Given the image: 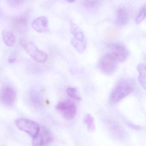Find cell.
Returning a JSON list of instances; mask_svg holds the SVG:
<instances>
[{"mask_svg":"<svg viewBox=\"0 0 146 146\" xmlns=\"http://www.w3.org/2000/svg\"><path fill=\"white\" fill-rule=\"evenodd\" d=\"M134 86L128 80H123L117 83L110 96V103L111 104H117L133 92Z\"/></svg>","mask_w":146,"mask_h":146,"instance_id":"cell-1","label":"cell"},{"mask_svg":"<svg viewBox=\"0 0 146 146\" xmlns=\"http://www.w3.org/2000/svg\"><path fill=\"white\" fill-rule=\"evenodd\" d=\"M20 42L27 53L36 62L44 63L48 60L47 54L44 51L38 49L35 44L31 41L23 38L20 39Z\"/></svg>","mask_w":146,"mask_h":146,"instance_id":"cell-2","label":"cell"},{"mask_svg":"<svg viewBox=\"0 0 146 146\" xmlns=\"http://www.w3.org/2000/svg\"><path fill=\"white\" fill-rule=\"evenodd\" d=\"M119 62L110 53L104 56L99 63L100 71L106 74L111 75L117 69Z\"/></svg>","mask_w":146,"mask_h":146,"instance_id":"cell-3","label":"cell"},{"mask_svg":"<svg viewBox=\"0 0 146 146\" xmlns=\"http://www.w3.org/2000/svg\"><path fill=\"white\" fill-rule=\"evenodd\" d=\"M15 124L20 130L27 133L33 138L37 134L40 129L38 123L26 118H18L15 121Z\"/></svg>","mask_w":146,"mask_h":146,"instance_id":"cell-4","label":"cell"},{"mask_svg":"<svg viewBox=\"0 0 146 146\" xmlns=\"http://www.w3.org/2000/svg\"><path fill=\"white\" fill-rule=\"evenodd\" d=\"M56 109L61 115L67 120H72L74 118L77 113L76 105L70 100L59 102L56 105Z\"/></svg>","mask_w":146,"mask_h":146,"instance_id":"cell-5","label":"cell"},{"mask_svg":"<svg viewBox=\"0 0 146 146\" xmlns=\"http://www.w3.org/2000/svg\"><path fill=\"white\" fill-rule=\"evenodd\" d=\"M53 135L46 127H40L37 134L33 137V146H48L53 140Z\"/></svg>","mask_w":146,"mask_h":146,"instance_id":"cell-6","label":"cell"},{"mask_svg":"<svg viewBox=\"0 0 146 146\" xmlns=\"http://www.w3.org/2000/svg\"><path fill=\"white\" fill-rule=\"evenodd\" d=\"M110 54L112 55L119 62H123L128 57V52L127 49L118 43L110 44L108 46Z\"/></svg>","mask_w":146,"mask_h":146,"instance_id":"cell-7","label":"cell"},{"mask_svg":"<svg viewBox=\"0 0 146 146\" xmlns=\"http://www.w3.org/2000/svg\"><path fill=\"white\" fill-rule=\"evenodd\" d=\"M16 93L10 86H5L2 88L0 92V99L4 104L8 106L13 105L16 99Z\"/></svg>","mask_w":146,"mask_h":146,"instance_id":"cell-8","label":"cell"},{"mask_svg":"<svg viewBox=\"0 0 146 146\" xmlns=\"http://www.w3.org/2000/svg\"><path fill=\"white\" fill-rule=\"evenodd\" d=\"M11 26L14 30L21 33L26 32L28 29V15H22L13 18Z\"/></svg>","mask_w":146,"mask_h":146,"instance_id":"cell-9","label":"cell"},{"mask_svg":"<svg viewBox=\"0 0 146 146\" xmlns=\"http://www.w3.org/2000/svg\"><path fill=\"white\" fill-rule=\"evenodd\" d=\"M48 21L47 17L41 16L36 18L33 22V28L37 32L39 33L47 32L49 31Z\"/></svg>","mask_w":146,"mask_h":146,"instance_id":"cell-10","label":"cell"},{"mask_svg":"<svg viewBox=\"0 0 146 146\" xmlns=\"http://www.w3.org/2000/svg\"><path fill=\"white\" fill-rule=\"evenodd\" d=\"M29 100L32 106L37 109H41L43 106L44 102L40 94L35 91L31 90L29 93Z\"/></svg>","mask_w":146,"mask_h":146,"instance_id":"cell-11","label":"cell"},{"mask_svg":"<svg viewBox=\"0 0 146 146\" xmlns=\"http://www.w3.org/2000/svg\"><path fill=\"white\" fill-rule=\"evenodd\" d=\"M1 34L3 40L6 46L12 47L15 45L16 42V36L12 31L5 29L3 30Z\"/></svg>","mask_w":146,"mask_h":146,"instance_id":"cell-12","label":"cell"},{"mask_svg":"<svg viewBox=\"0 0 146 146\" xmlns=\"http://www.w3.org/2000/svg\"><path fill=\"white\" fill-rule=\"evenodd\" d=\"M70 31L73 36V38L83 42H86L83 31L73 21H70Z\"/></svg>","mask_w":146,"mask_h":146,"instance_id":"cell-13","label":"cell"},{"mask_svg":"<svg viewBox=\"0 0 146 146\" xmlns=\"http://www.w3.org/2000/svg\"><path fill=\"white\" fill-rule=\"evenodd\" d=\"M128 19V15L126 9L123 7L119 9L117 13V25L119 26L124 25L127 23Z\"/></svg>","mask_w":146,"mask_h":146,"instance_id":"cell-14","label":"cell"},{"mask_svg":"<svg viewBox=\"0 0 146 146\" xmlns=\"http://www.w3.org/2000/svg\"><path fill=\"white\" fill-rule=\"evenodd\" d=\"M137 68L139 73V82L141 87L146 90V66L141 63L137 66Z\"/></svg>","mask_w":146,"mask_h":146,"instance_id":"cell-15","label":"cell"},{"mask_svg":"<svg viewBox=\"0 0 146 146\" xmlns=\"http://www.w3.org/2000/svg\"><path fill=\"white\" fill-rule=\"evenodd\" d=\"M84 123L87 128L88 130L90 133H93L95 130V123L93 117L89 114H86L83 119Z\"/></svg>","mask_w":146,"mask_h":146,"instance_id":"cell-16","label":"cell"},{"mask_svg":"<svg viewBox=\"0 0 146 146\" xmlns=\"http://www.w3.org/2000/svg\"><path fill=\"white\" fill-rule=\"evenodd\" d=\"M71 42L74 48L78 53H82L84 52L86 48V42H83L72 38Z\"/></svg>","mask_w":146,"mask_h":146,"instance_id":"cell-17","label":"cell"},{"mask_svg":"<svg viewBox=\"0 0 146 146\" xmlns=\"http://www.w3.org/2000/svg\"><path fill=\"white\" fill-rule=\"evenodd\" d=\"M67 93L68 96L78 101L81 100L80 97L78 94L76 88L74 87L68 88L67 89Z\"/></svg>","mask_w":146,"mask_h":146,"instance_id":"cell-18","label":"cell"},{"mask_svg":"<svg viewBox=\"0 0 146 146\" xmlns=\"http://www.w3.org/2000/svg\"><path fill=\"white\" fill-rule=\"evenodd\" d=\"M111 126V129L112 130V132L114 134L116 135L117 137L119 138H121L123 137L124 134L123 133V132L122 129L119 127V126L117 125L116 124L113 123Z\"/></svg>","mask_w":146,"mask_h":146,"instance_id":"cell-19","label":"cell"},{"mask_svg":"<svg viewBox=\"0 0 146 146\" xmlns=\"http://www.w3.org/2000/svg\"><path fill=\"white\" fill-rule=\"evenodd\" d=\"M146 17V4L143 6L142 8L136 17L135 22L136 24H139L142 22Z\"/></svg>","mask_w":146,"mask_h":146,"instance_id":"cell-20","label":"cell"},{"mask_svg":"<svg viewBox=\"0 0 146 146\" xmlns=\"http://www.w3.org/2000/svg\"><path fill=\"white\" fill-rule=\"evenodd\" d=\"M26 0H7L8 4L12 7H19L23 4Z\"/></svg>","mask_w":146,"mask_h":146,"instance_id":"cell-21","label":"cell"},{"mask_svg":"<svg viewBox=\"0 0 146 146\" xmlns=\"http://www.w3.org/2000/svg\"><path fill=\"white\" fill-rule=\"evenodd\" d=\"M17 59V56L15 53H13L9 56L8 59V62L9 63H13L16 61Z\"/></svg>","mask_w":146,"mask_h":146,"instance_id":"cell-22","label":"cell"},{"mask_svg":"<svg viewBox=\"0 0 146 146\" xmlns=\"http://www.w3.org/2000/svg\"><path fill=\"white\" fill-rule=\"evenodd\" d=\"M76 0H67L68 2L69 3H72L74 2Z\"/></svg>","mask_w":146,"mask_h":146,"instance_id":"cell-23","label":"cell"},{"mask_svg":"<svg viewBox=\"0 0 146 146\" xmlns=\"http://www.w3.org/2000/svg\"><path fill=\"white\" fill-rule=\"evenodd\" d=\"M145 61L146 62V54L145 56Z\"/></svg>","mask_w":146,"mask_h":146,"instance_id":"cell-24","label":"cell"}]
</instances>
